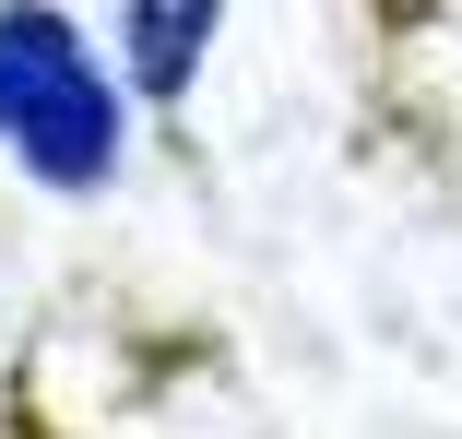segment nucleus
<instances>
[{
    "label": "nucleus",
    "instance_id": "obj_1",
    "mask_svg": "<svg viewBox=\"0 0 462 439\" xmlns=\"http://www.w3.org/2000/svg\"><path fill=\"white\" fill-rule=\"evenodd\" d=\"M143 96L71 0H0V166L48 202H107L131 179Z\"/></svg>",
    "mask_w": 462,
    "mask_h": 439
},
{
    "label": "nucleus",
    "instance_id": "obj_2",
    "mask_svg": "<svg viewBox=\"0 0 462 439\" xmlns=\"http://www.w3.org/2000/svg\"><path fill=\"white\" fill-rule=\"evenodd\" d=\"M226 24H237V0H119L107 48H119V71H131L143 107H190L202 71H214V48H226Z\"/></svg>",
    "mask_w": 462,
    "mask_h": 439
}]
</instances>
